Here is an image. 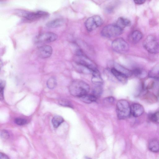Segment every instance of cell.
I'll use <instances>...</instances> for the list:
<instances>
[{
    "instance_id": "cell-31",
    "label": "cell",
    "mask_w": 159,
    "mask_h": 159,
    "mask_svg": "<svg viewBox=\"0 0 159 159\" xmlns=\"http://www.w3.org/2000/svg\"><path fill=\"white\" fill-rule=\"evenodd\" d=\"M145 1L144 0H135L134 1V3L137 4H142L144 3Z\"/></svg>"
},
{
    "instance_id": "cell-13",
    "label": "cell",
    "mask_w": 159,
    "mask_h": 159,
    "mask_svg": "<svg viewBox=\"0 0 159 159\" xmlns=\"http://www.w3.org/2000/svg\"><path fill=\"white\" fill-rule=\"evenodd\" d=\"M111 72L113 75L120 82L122 83H125L127 82L128 77L115 67L111 69Z\"/></svg>"
},
{
    "instance_id": "cell-3",
    "label": "cell",
    "mask_w": 159,
    "mask_h": 159,
    "mask_svg": "<svg viewBox=\"0 0 159 159\" xmlns=\"http://www.w3.org/2000/svg\"><path fill=\"white\" fill-rule=\"evenodd\" d=\"M144 48L149 53L156 54L159 52V43L153 35H148L143 43Z\"/></svg>"
},
{
    "instance_id": "cell-5",
    "label": "cell",
    "mask_w": 159,
    "mask_h": 159,
    "mask_svg": "<svg viewBox=\"0 0 159 159\" xmlns=\"http://www.w3.org/2000/svg\"><path fill=\"white\" fill-rule=\"evenodd\" d=\"M76 62L78 65L88 69L92 73L98 70L95 64L88 58L81 54H78L76 56Z\"/></svg>"
},
{
    "instance_id": "cell-4",
    "label": "cell",
    "mask_w": 159,
    "mask_h": 159,
    "mask_svg": "<svg viewBox=\"0 0 159 159\" xmlns=\"http://www.w3.org/2000/svg\"><path fill=\"white\" fill-rule=\"evenodd\" d=\"M123 30V29L114 24L105 26L102 28L101 33L103 37L111 38L120 35L122 34Z\"/></svg>"
},
{
    "instance_id": "cell-27",
    "label": "cell",
    "mask_w": 159,
    "mask_h": 159,
    "mask_svg": "<svg viewBox=\"0 0 159 159\" xmlns=\"http://www.w3.org/2000/svg\"><path fill=\"white\" fill-rule=\"evenodd\" d=\"M5 86V83L3 81H0V99L3 100V91Z\"/></svg>"
},
{
    "instance_id": "cell-16",
    "label": "cell",
    "mask_w": 159,
    "mask_h": 159,
    "mask_svg": "<svg viewBox=\"0 0 159 159\" xmlns=\"http://www.w3.org/2000/svg\"><path fill=\"white\" fill-rule=\"evenodd\" d=\"M92 81L95 85H102L103 80L101 77L99 72L98 70L92 73Z\"/></svg>"
},
{
    "instance_id": "cell-9",
    "label": "cell",
    "mask_w": 159,
    "mask_h": 159,
    "mask_svg": "<svg viewBox=\"0 0 159 159\" xmlns=\"http://www.w3.org/2000/svg\"><path fill=\"white\" fill-rule=\"evenodd\" d=\"M48 14V13L47 12L38 11L36 12L25 13L24 14L23 16L27 20H34L47 16Z\"/></svg>"
},
{
    "instance_id": "cell-30",
    "label": "cell",
    "mask_w": 159,
    "mask_h": 159,
    "mask_svg": "<svg viewBox=\"0 0 159 159\" xmlns=\"http://www.w3.org/2000/svg\"><path fill=\"white\" fill-rule=\"evenodd\" d=\"M0 159H10V158L5 154L0 152Z\"/></svg>"
},
{
    "instance_id": "cell-6",
    "label": "cell",
    "mask_w": 159,
    "mask_h": 159,
    "mask_svg": "<svg viewBox=\"0 0 159 159\" xmlns=\"http://www.w3.org/2000/svg\"><path fill=\"white\" fill-rule=\"evenodd\" d=\"M103 23L101 17L94 15L88 18L85 22V26L89 31H91L101 26Z\"/></svg>"
},
{
    "instance_id": "cell-2",
    "label": "cell",
    "mask_w": 159,
    "mask_h": 159,
    "mask_svg": "<svg viewBox=\"0 0 159 159\" xmlns=\"http://www.w3.org/2000/svg\"><path fill=\"white\" fill-rule=\"evenodd\" d=\"M116 113L119 119L128 118L131 115L130 106L129 102L125 99L119 100L116 105Z\"/></svg>"
},
{
    "instance_id": "cell-25",
    "label": "cell",
    "mask_w": 159,
    "mask_h": 159,
    "mask_svg": "<svg viewBox=\"0 0 159 159\" xmlns=\"http://www.w3.org/2000/svg\"><path fill=\"white\" fill-rule=\"evenodd\" d=\"M102 85H95L93 90V94L97 98L102 93Z\"/></svg>"
},
{
    "instance_id": "cell-21",
    "label": "cell",
    "mask_w": 159,
    "mask_h": 159,
    "mask_svg": "<svg viewBox=\"0 0 159 159\" xmlns=\"http://www.w3.org/2000/svg\"><path fill=\"white\" fill-rule=\"evenodd\" d=\"M133 75L140 78H143L147 75L146 72L143 70L139 68H136L132 70Z\"/></svg>"
},
{
    "instance_id": "cell-24",
    "label": "cell",
    "mask_w": 159,
    "mask_h": 159,
    "mask_svg": "<svg viewBox=\"0 0 159 159\" xmlns=\"http://www.w3.org/2000/svg\"><path fill=\"white\" fill-rule=\"evenodd\" d=\"M57 84V80L54 77L49 78L47 81V85L48 88L50 89H54Z\"/></svg>"
},
{
    "instance_id": "cell-29",
    "label": "cell",
    "mask_w": 159,
    "mask_h": 159,
    "mask_svg": "<svg viewBox=\"0 0 159 159\" xmlns=\"http://www.w3.org/2000/svg\"><path fill=\"white\" fill-rule=\"evenodd\" d=\"M1 136H2V137L7 138L8 136V134L7 131L3 130L1 132Z\"/></svg>"
},
{
    "instance_id": "cell-15",
    "label": "cell",
    "mask_w": 159,
    "mask_h": 159,
    "mask_svg": "<svg viewBox=\"0 0 159 159\" xmlns=\"http://www.w3.org/2000/svg\"><path fill=\"white\" fill-rule=\"evenodd\" d=\"M64 23L63 19L57 18L48 21L46 23V26L49 28H56L61 26Z\"/></svg>"
},
{
    "instance_id": "cell-28",
    "label": "cell",
    "mask_w": 159,
    "mask_h": 159,
    "mask_svg": "<svg viewBox=\"0 0 159 159\" xmlns=\"http://www.w3.org/2000/svg\"><path fill=\"white\" fill-rule=\"evenodd\" d=\"M59 104L62 106L71 107V105L69 102L66 100H61L59 101Z\"/></svg>"
},
{
    "instance_id": "cell-26",
    "label": "cell",
    "mask_w": 159,
    "mask_h": 159,
    "mask_svg": "<svg viewBox=\"0 0 159 159\" xmlns=\"http://www.w3.org/2000/svg\"><path fill=\"white\" fill-rule=\"evenodd\" d=\"M14 121L16 124L19 125H24L27 123L26 120L22 118H16Z\"/></svg>"
},
{
    "instance_id": "cell-7",
    "label": "cell",
    "mask_w": 159,
    "mask_h": 159,
    "mask_svg": "<svg viewBox=\"0 0 159 159\" xmlns=\"http://www.w3.org/2000/svg\"><path fill=\"white\" fill-rule=\"evenodd\" d=\"M111 46L113 50L121 53L126 52L129 49L128 44L122 38H117L114 40L112 43Z\"/></svg>"
},
{
    "instance_id": "cell-32",
    "label": "cell",
    "mask_w": 159,
    "mask_h": 159,
    "mask_svg": "<svg viewBox=\"0 0 159 159\" xmlns=\"http://www.w3.org/2000/svg\"><path fill=\"white\" fill-rule=\"evenodd\" d=\"M86 159H91L89 157H86Z\"/></svg>"
},
{
    "instance_id": "cell-23",
    "label": "cell",
    "mask_w": 159,
    "mask_h": 159,
    "mask_svg": "<svg viewBox=\"0 0 159 159\" xmlns=\"http://www.w3.org/2000/svg\"><path fill=\"white\" fill-rule=\"evenodd\" d=\"M148 118L151 121L159 124V111L150 113Z\"/></svg>"
},
{
    "instance_id": "cell-12",
    "label": "cell",
    "mask_w": 159,
    "mask_h": 159,
    "mask_svg": "<svg viewBox=\"0 0 159 159\" xmlns=\"http://www.w3.org/2000/svg\"><path fill=\"white\" fill-rule=\"evenodd\" d=\"M143 99L147 102L153 104L157 102V96L149 90H146L142 95Z\"/></svg>"
},
{
    "instance_id": "cell-1",
    "label": "cell",
    "mask_w": 159,
    "mask_h": 159,
    "mask_svg": "<svg viewBox=\"0 0 159 159\" xmlns=\"http://www.w3.org/2000/svg\"><path fill=\"white\" fill-rule=\"evenodd\" d=\"M69 89L70 93L72 96L80 98L88 93L90 87L84 81L75 80L70 83Z\"/></svg>"
},
{
    "instance_id": "cell-11",
    "label": "cell",
    "mask_w": 159,
    "mask_h": 159,
    "mask_svg": "<svg viewBox=\"0 0 159 159\" xmlns=\"http://www.w3.org/2000/svg\"><path fill=\"white\" fill-rule=\"evenodd\" d=\"M144 111V107L139 103H134L130 106L131 115L135 117L140 116Z\"/></svg>"
},
{
    "instance_id": "cell-19",
    "label": "cell",
    "mask_w": 159,
    "mask_h": 159,
    "mask_svg": "<svg viewBox=\"0 0 159 159\" xmlns=\"http://www.w3.org/2000/svg\"><path fill=\"white\" fill-rule=\"evenodd\" d=\"M149 149L152 152H157L159 151V142L157 139H153L149 142Z\"/></svg>"
},
{
    "instance_id": "cell-20",
    "label": "cell",
    "mask_w": 159,
    "mask_h": 159,
    "mask_svg": "<svg viewBox=\"0 0 159 159\" xmlns=\"http://www.w3.org/2000/svg\"><path fill=\"white\" fill-rule=\"evenodd\" d=\"M81 100L84 102L90 103L96 101L97 98L93 94H87L80 98Z\"/></svg>"
},
{
    "instance_id": "cell-10",
    "label": "cell",
    "mask_w": 159,
    "mask_h": 159,
    "mask_svg": "<svg viewBox=\"0 0 159 159\" xmlns=\"http://www.w3.org/2000/svg\"><path fill=\"white\" fill-rule=\"evenodd\" d=\"M37 54L42 58H47L50 57L52 52V49L49 45H45L39 47L37 49Z\"/></svg>"
},
{
    "instance_id": "cell-8",
    "label": "cell",
    "mask_w": 159,
    "mask_h": 159,
    "mask_svg": "<svg viewBox=\"0 0 159 159\" xmlns=\"http://www.w3.org/2000/svg\"><path fill=\"white\" fill-rule=\"evenodd\" d=\"M57 38V35L55 33L51 32H44L37 36L34 41L36 43L51 42L56 40Z\"/></svg>"
},
{
    "instance_id": "cell-14",
    "label": "cell",
    "mask_w": 159,
    "mask_h": 159,
    "mask_svg": "<svg viewBox=\"0 0 159 159\" xmlns=\"http://www.w3.org/2000/svg\"><path fill=\"white\" fill-rule=\"evenodd\" d=\"M143 34L142 32L138 30L133 31L129 36V40L131 43H136L138 42L142 38Z\"/></svg>"
},
{
    "instance_id": "cell-17",
    "label": "cell",
    "mask_w": 159,
    "mask_h": 159,
    "mask_svg": "<svg viewBox=\"0 0 159 159\" xmlns=\"http://www.w3.org/2000/svg\"><path fill=\"white\" fill-rule=\"evenodd\" d=\"M115 24L121 29H124L125 27L130 25L131 21L127 18L121 17L118 18Z\"/></svg>"
},
{
    "instance_id": "cell-22",
    "label": "cell",
    "mask_w": 159,
    "mask_h": 159,
    "mask_svg": "<svg viewBox=\"0 0 159 159\" xmlns=\"http://www.w3.org/2000/svg\"><path fill=\"white\" fill-rule=\"evenodd\" d=\"M63 118L59 116H56L53 117L52 120V123L55 128L58 127L64 121Z\"/></svg>"
},
{
    "instance_id": "cell-18",
    "label": "cell",
    "mask_w": 159,
    "mask_h": 159,
    "mask_svg": "<svg viewBox=\"0 0 159 159\" xmlns=\"http://www.w3.org/2000/svg\"><path fill=\"white\" fill-rule=\"evenodd\" d=\"M148 76L150 78L159 79V64L156 65L149 71Z\"/></svg>"
}]
</instances>
